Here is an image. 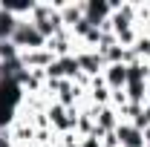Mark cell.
I'll use <instances>...</instances> for the list:
<instances>
[{"label":"cell","instance_id":"cell-1","mask_svg":"<svg viewBox=\"0 0 150 147\" xmlns=\"http://www.w3.org/2000/svg\"><path fill=\"white\" fill-rule=\"evenodd\" d=\"M29 23H32L46 40L55 37L58 32L64 29V23H61V12H58V3H35V9H32V15H29Z\"/></svg>","mask_w":150,"mask_h":147},{"label":"cell","instance_id":"cell-2","mask_svg":"<svg viewBox=\"0 0 150 147\" xmlns=\"http://www.w3.org/2000/svg\"><path fill=\"white\" fill-rule=\"evenodd\" d=\"M12 43L18 46V52H35V49H46V37L38 32L29 20H20L15 35H12Z\"/></svg>","mask_w":150,"mask_h":147},{"label":"cell","instance_id":"cell-3","mask_svg":"<svg viewBox=\"0 0 150 147\" xmlns=\"http://www.w3.org/2000/svg\"><path fill=\"white\" fill-rule=\"evenodd\" d=\"M81 75V66H78V58L67 55V58H55L52 61V66L46 69V78H55V81H75Z\"/></svg>","mask_w":150,"mask_h":147},{"label":"cell","instance_id":"cell-4","mask_svg":"<svg viewBox=\"0 0 150 147\" xmlns=\"http://www.w3.org/2000/svg\"><path fill=\"white\" fill-rule=\"evenodd\" d=\"M75 58H78V66H81V72L87 75V78L101 75L104 66H107L104 55H98L95 49H87V46H78V49H75Z\"/></svg>","mask_w":150,"mask_h":147},{"label":"cell","instance_id":"cell-5","mask_svg":"<svg viewBox=\"0 0 150 147\" xmlns=\"http://www.w3.org/2000/svg\"><path fill=\"white\" fill-rule=\"evenodd\" d=\"M18 61H20L23 69H40V72H46V69L52 66L55 55H52L49 49H35V52H20Z\"/></svg>","mask_w":150,"mask_h":147},{"label":"cell","instance_id":"cell-6","mask_svg":"<svg viewBox=\"0 0 150 147\" xmlns=\"http://www.w3.org/2000/svg\"><path fill=\"white\" fill-rule=\"evenodd\" d=\"M101 78H104V84H107L110 92H118V90L127 87V66L124 64H107L104 72H101Z\"/></svg>","mask_w":150,"mask_h":147},{"label":"cell","instance_id":"cell-7","mask_svg":"<svg viewBox=\"0 0 150 147\" xmlns=\"http://www.w3.org/2000/svg\"><path fill=\"white\" fill-rule=\"evenodd\" d=\"M115 139L121 147H144V133L139 127H133L130 121H121L115 127Z\"/></svg>","mask_w":150,"mask_h":147},{"label":"cell","instance_id":"cell-8","mask_svg":"<svg viewBox=\"0 0 150 147\" xmlns=\"http://www.w3.org/2000/svg\"><path fill=\"white\" fill-rule=\"evenodd\" d=\"M93 118H95V130H101V133H115V127L121 124L115 107H95Z\"/></svg>","mask_w":150,"mask_h":147},{"label":"cell","instance_id":"cell-9","mask_svg":"<svg viewBox=\"0 0 150 147\" xmlns=\"http://www.w3.org/2000/svg\"><path fill=\"white\" fill-rule=\"evenodd\" d=\"M58 12H61L64 29H72L75 23L84 20V0H81V3H58Z\"/></svg>","mask_w":150,"mask_h":147},{"label":"cell","instance_id":"cell-10","mask_svg":"<svg viewBox=\"0 0 150 147\" xmlns=\"http://www.w3.org/2000/svg\"><path fill=\"white\" fill-rule=\"evenodd\" d=\"M18 23H20V18H18V15H12V12L3 6V12H0V43H3V40H12Z\"/></svg>","mask_w":150,"mask_h":147},{"label":"cell","instance_id":"cell-11","mask_svg":"<svg viewBox=\"0 0 150 147\" xmlns=\"http://www.w3.org/2000/svg\"><path fill=\"white\" fill-rule=\"evenodd\" d=\"M130 124H133V127H139V130H147V127H150V104H144V107H142V112L133 118Z\"/></svg>","mask_w":150,"mask_h":147},{"label":"cell","instance_id":"cell-12","mask_svg":"<svg viewBox=\"0 0 150 147\" xmlns=\"http://www.w3.org/2000/svg\"><path fill=\"white\" fill-rule=\"evenodd\" d=\"M101 130H95L93 136H87V139H81V147H101Z\"/></svg>","mask_w":150,"mask_h":147},{"label":"cell","instance_id":"cell-13","mask_svg":"<svg viewBox=\"0 0 150 147\" xmlns=\"http://www.w3.org/2000/svg\"><path fill=\"white\" fill-rule=\"evenodd\" d=\"M0 147H18L12 133H9V127H0Z\"/></svg>","mask_w":150,"mask_h":147},{"label":"cell","instance_id":"cell-14","mask_svg":"<svg viewBox=\"0 0 150 147\" xmlns=\"http://www.w3.org/2000/svg\"><path fill=\"white\" fill-rule=\"evenodd\" d=\"M101 147H121V144H118L115 133H104V136H101Z\"/></svg>","mask_w":150,"mask_h":147},{"label":"cell","instance_id":"cell-15","mask_svg":"<svg viewBox=\"0 0 150 147\" xmlns=\"http://www.w3.org/2000/svg\"><path fill=\"white\" fill-rule=\"evenodd\" d=\"M142 133H144V147H150V127H147V130H142Z\"/></svg>","mask_w":150,"mask_h":147},{"label":"cell","instance_id":"cell-16","mask_svg":"<svg viewBox=\"0 0 150 147\" xmlns=\"http://www.w3.org/2000/svg\"><path fill=\"white\" fill-rule=\"evenodd\" d=\"M147 84H150V64H147Z\"/></svg>","mask_w":150,"mask_h":147},{"label":"cell","instance_id":"cell-17","mask_svg":"<svg viewBox=\"0 0 150 147\" xmlns=\"http://www.w3.org/2000/svg\"><path fill=\"white\" fill-rule=\"evenodd\" d=\"M0 12H3V3H0Z\"/></svg>","mask_w":150,"mask_h":147}]
</instances>
